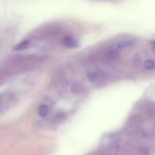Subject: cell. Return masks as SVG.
I'll use <instances>...</instances> for the list:
<instances>
[{"mask_svg":"<svg viewBox=\"0 0 155 155\" xmlns=\"http://www.w3.org/2000/svg\"><path fill=\"white\" fill-rule=\"evenodd\" d=\"M133 45L134 41L133 40H123V41H119L114 43L111 46V48L114 50L119 51V50H122L124 48L132 47L133 46Z\"/></svg>","mask_w":155,"mask_h":155,"instance_id":"obj_1","label":"cell"},{"mask_svg":"<svg viewBox=\"0 0 155 155\" xmlns=\"http://www.w3.org/2000/svg\"><path fill=\"white\" fill-rule=\"evenodd\" d=\"M62 43L63 46L67 48H76L78 45L77 41L71 35L64 36L62 39Z\"/></svg>","mask_w":155,"mask_h":155,"instance_id":"obj_2","label":"cell"},{"mask_svg":"<svg viewBox=\"0 0 155 155\" xmlns=\"http://www.w3.org/2000/svg\"><path fill=\"white\" fill-rule=\"evenodd\" d=\"M71 91L75 94H83L86 93V88L80 83L76 82L72 85Z\"/></svg>","mask_w":155,"mask_h":155,"instance_id":"obj_3","label":"cell"},{"mask_svg":"<svg viewBox=\"0 0 155 155\" xmlns=\"http://www.w3.org/2000/svg\"><path fill=\"white\" fill-rule=\"evenodd\" d=\"M119 56V53L118 51L111 49L109 51H107L105 54V57L106 60L109 61H115L118 59Z\"/></svg>","mask_w":155,"mask_h":155,"instance_id":"obj_4","label":"cell"},{"mask_svg":"<svg viewBox=\"0 0 155 155\" xmlns=\"http://www.w3.org/2000/svg\"><path fill=\"white\" fill-rule=\"evenodd\" d=\"M29 45V42L28 40H24L20 42L15 46L13 50L14 51H21L27 49Z\"/></svg>","mask_w":155,"mask_h":155,"instance_id":"obj_5","label":"cell"},{"mask_svg":"<svg viewBox=\"0 0 155 155\" xmlns=\"http://www.w3.org/2000/svg\"><path fill=\"white\" fill-rule=\"evenodd\" d=\"M48 112V107L45 105H41L38 108V114L41 117H45L47 115Z\"/></svg>","mask_w":155,"mask_h":155,"instance_id":"obj_6","label":"cell"},{"mask_svg":"<svg viewBox=\"0 0 155 155\" xmlns=\"http://www.w3.org/2000/svg\"><path fill=\"white\" fill-rule=\"evenodd\" d=\"M87 76L89 81L92 83L95 82L98 78L97 74L94 71H90L88 72L87 74Z\"/></svg>","mask_w":155,"mask_h":155,"instance_id":"obj_7","label":"cell"},{"mask_svg":"<svg viewBox=\"0 0 155 155\" xmlns=\"http://www.w3.org/2000/svg\"><path fill=\"white\" fill-rule=\"evenodd\" d=\"M144 66L147 70H153L154 69L155 63L153 60H147L145 62Z\"/></svg>","mask_w":155,"mask_h":155,"instance_id":"obj_8","label":"cell"},{"mask_svg":"<svg viewBox=\"0 0 155 155\" xmlns=\"http://www.w3.org/2000/svg\"><path fill=\"white\" fill-rule=\"evenodd\" d=\"M140 61H141V59L139 56L136 55L134 56L133 59V62L136 66H139L140 63Z\"/></svg>","mask_w":155,"mask_h":155,"instance_id":"obj_9","label":"cell"}]
</instances>
